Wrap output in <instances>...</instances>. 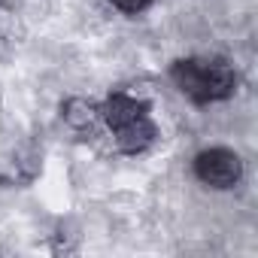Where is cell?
<instances>
[{"label": "cell", "mask_w": 258, "mask_h": 258, "mask_svg": "<svg viewBox=\"0 0 258 258\" xmlns=\"http://www.w3.org/2000/svg\"><path fill=\"white\" fill-rule=\"evenodd\" d=\"M176 88L195 100V103H210V100H225L234 85H237V76L231 70L228 61H198V58H188V61H176L173 70H170Z\"/></svg>", "instance_id": "6da1fadb"}, {"label": "cell", "mask_w": 258, "mask_h": 258, "mask_svg": "<svg viewBox=\"0 0 258 258\" xmlns=\"http://www.w3.org/2000/svg\"><path fill=\"white\" fill-rule=\"evenodd\" d=\"M112 7H118L121 13H140V10H146L152 0H109Z\"/></svg>", "instance_id": "8992f818"}, {"label": "cell", "mask_w": 258, "mask_h": 258, "mask_svg": "<svg viewBox=\"0 0 258 258\" xmlns=\"http://www.w3.org/2000/svg\"><path fill=\"white\" fill-rule=\"evenodd\" d=\"M195 176L210 185V188H234L243 176V161L234 149H222V146H213V149H204L198 158H195Z\"/></svg>", "instance_id": "7a4b0ae2"}, {"label": "cell", "mask_w": 258, "mask_h": 258, "mask_svg": "<svg viewBox=\"0 0 258 258\" xmlns=\"http://www.w3.org/2000/svg\"><path fill=\"white\" fill-rule=\"evenodd\" d=\"M115 146L124 152V155H140V152H146L152 143H155V124H152V118L149 115H140V118H134V121H127V124H121V127H115Z\"/></svg>", "instance_id": "3957f363"}, {"label": "cell", "mask_w": 258, "mask_h": 258, "mask_svg": "<svg viewBox=\"0 0 258 258\" xmlns=\"http://www.w3.org/2000/svg\"><path fill=\"white\" fill-rule=\"evenodd\" d=\"M64 118H67L73 127H85V124H91V118H94V106H91L88 100L73 97V100L64 103Z\"/></svg>", "instance_id": "5b68a950"}, {"label": "cell", "mask_w": 258, "mask_h": 258, "mask_svg": "<svg viewBox=\"0 0 258 258\" xmlns=\"http://www.w3.org/2000/svg\"><path fill=\"white\" fill-rule=\"evenodd\" d=\"M100 112H103L106 124L115 131V127L134 121V118H140V115H146V112H149V103H143L140 97H131V94H112V97L103 103Z\"/></svg>", "instance_id": "277c9868"}]
</instances>
